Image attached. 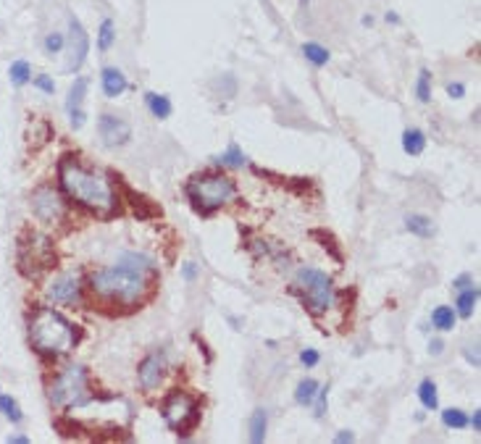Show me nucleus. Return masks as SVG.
Returning a JSON list of instances; mask_svg holds the SVG:
<instances>
[{
	"label": "nucleus",
	"instance_id": "obj_1",
	"mask_svg": "<svg viewBox=\"0 0 481 444\" xmlns=\"http://www.w3.org/2000/svg\"><path fill=\"white\" fill-rule=\"evenodd\" d=\"M58 179L64 192L74 200L76 205H82L87 211L98 213V216H111L119 205V197L113 192L111 179L95 168H87L82 160L66 156L58 163Z\"/></svg>",
	"mask_w": 481,
	"mask_h": 444
},
{
	"label": "nucleus",
	"instance_id": "obj_2",
	"mask_svg": "<svg viewBox=\"0 0 481 444\" xmlns=\"http://www.w3.org/2000/svg\"><path fill=\"white\" fill-rule=\"evenodd\" d=\"M153 263L142 255H124L119 266H108V269L95 271L90 279V287L95 295L105 297V300H119V303H137L148 295L150 281L148 271Z\"/></svg>",
	"mask_w": 481,
	"mask_h": 444
},
{
	"label": "nucleus",
	"instance_id": "obj_3",
	"mask_svg": "<svg viewBox=\"0 0 481 444\" xmlns=\"http://www.w3.org/2000/svg\"><path fill=\"white\" fill-rule=\"evenodd\" d=\"M29 342L47 358H58L74 350L79 342V332L64 313L53 308H37L29 321Z\"/></svg>",
	"mask_w": 481,
	"mask_h": 444
},
{
	"label": "nucleus",
	"instance_id": "obj_4",
	"mask_svg": "<svg viewBox=\"0 0 481 444\" xmlns=\"http://www.w3.org/2000/svg\"><path fill=\"white\" fill-rule=\"evenodd\" d=\"M187 194L200 213H213L237 194L234 179L226 174H197L187 182Z\"/></svg>",
	"mask_w": 481,
	"mask_h": 444
},
{
	"label": "nucleus",
	"instance_id": "obj_5",
	"mask_svg": "<svg viewBox=\"0 0 481 444\" xmlns=\"http://www.w3.org/2000/svg\"><path fill=\"white\" fill-rule=\"evenodd\" d=\"M292 292L300 295L303 305L313 315H321L329 310L334 303V284L332 276H326L324 271L318 269H300L292 284Z\"/></svg>",
	"mask_w": 481,
	"mask_h": 444
},
{
	"label": "nucleus",
	"instance_id": "obj_6",
	"mask_svg": "<svg viewBox=\"0 0 481 444\" xmlns=\"http://www.w3.org/2000/svg\"><path fill=\"white\" fill-rule=\"evenodd\" d=\"M50 402L56 407H84L93 402L84 366H69L50 387Z\"/></svg>",
	"mask_w": 481,
	"mask_h": 444
},
{
	"label": "nucleus",
	"instance_id": "obj_7",
	"mask_svg": "<svg viewBox=\"0 0 481 444\" xmlns=\"http://www.w3.org/2000/svg\"><path fill=\"white\" fill-rule=\"evenodd\" d=\"M161 416L168 423V428H174L176 434H187L200 421V407L185 392H171L166 402L161 405Z\"/></svg>",
	"mask_w": 481,
	"mask_h": 444
},
{
	"label": "nucleus",
	"instance_id": "obj_8",
	"mask_svg": "<svg viewBox=\"0 0 481 444\" xmlns=\"http://www.w3.org/2000/svg\"><path fill=\"white\" fill-rule=\"evenodd\" d=\"M87 53H90V37L84 32L82 21L79 19H69V64H66V71H79L82 64L87 61Z\"/></svg>",
	"mask_w": 481,
	"mask_h": 444
},
{
	"label": "nucleus",
	"instance_id": "obj_9",
	"mask_svg": "<svg viewBox=\"0 0 481 444\" xmlns=\"http://www.w3.org/2000/svg\"><path fill=\"white\" fill-rule=\"evenodd\" d=\"M32 211H35L40 221L53 223L64 216V200H61V194L53 187H40L32 194Z\"/></svg>",
	"mask_w": 481,
	"mask_h": 444
},
{
	"label": "nucleus",
	"instance_id": "obj_10",
	"mask_svg": "<svg viewBox=\"0 0 481 444\" xmlns=\"http://www.w3.org/2000/svg\"><path fill=\"white\" fill-rule=\"evenodd\" d=\"M98 132H100V139L108 145V148H116V145H124L129 142L132 137V127L124 119L113 116V113H103L98 119Z\"/></svg>",
	"mask_w": 481,
	"mask_h": 444
},
{
	"label": "nucleus",
	"instance_id": "obj_11",
	"mask_svg": "<svg viewBox=\"0 0 481 444\" xmlns=\"http://www.w3.org/2000/svg\"><path fill=\"white\" fill-rule=\"evenodd\" d=\"M163 373H166V355L163 352H150L145 361L139 363V387L150 392V389H156L163 379Z\"/></svg>",
	"mask_w": 481,
	"mask_h": 444
},
{
	"label": "nucleus",
	"instance_id": "obj_12",
	"mask_svg": "<svg viewBox=\"0 0 481 444\" xmlns=\"http://www.w3.org/2000/svg\"><path fill=\"white\" fill-rule=\"evenodd\" d=\"M47 297H50L53 303L74 305V303H79V297H82V281H79V276H74V274L56 279V281L47 287Z\"/></svg>",
	"mask_w": 481,
	"mask_h": 444
},
{
	"label": "nucleus",
	"instance_id": "obj_13",
	"mask_svg": "<svg viewBox=\"0 0 481 444\" xmlns=\"http://www.w3.org/2000/svg\"><path fill=\"white\" fill-rule=\"evenodd\" d=\"M84 95H87V79L79 76V79H74V84H71L69 100H66V111H69V119H71V127H74V129H82L84 121H87V113H84L82 108Z\"/></svg>",
	"mask_w": 481,
	"mask_h": 444
},
{
	"label": "nucleus",
	"instance_id": "obj_14",
	"mask_svg": "<svg viewBox=\"0 0 481 444\" xmlns=\"http://www.w3.org/2000/svg\"><path fill=\"white\" fill-rule=\"evenodd\" d=\"M100 82H103V93H105V98H119V95L129 87L127 76L121 74L116 66H105V69H103Z\"/></svg>",
	"mask_w": 481,
	"mask_h": 444
},
{
	"label": "nucleus",
	"instance_id": "obj_15",
	"mask_svg": "<svg viewBox=\"0 0 481 444\" xmlns=\"http://www.w3.org/2000/svg\"><path fill=\"white\" fill-rule=\"evenodd\" d=\"M479 287H463L460 295H458V303H455V313L460 318H471L473 310H476V303H479Z\"/></svg>",
	"mask_w": 481,
	"mask_h": 444
},
{
	"label": "nucleus",
	"instance_id": "obj_16",
	"mask_svg": "<svg viewBox=\"0 0 481 444\" xmlns=\"http://www.w3.org/2000/svg\"><path fill=\"white\" fill-rule=\"evenodd\" d=\"M145 103H148V111L156 116V119H168L171 111H174V105L168 100L166 95H158V93H145Z\"/></svg>",
	"mask_w": 481,
	"mask_h": 444
},
{
	"label": "nucleus",
	"instance_id": "obj_17",
	"mask_svg": "<svg viewBox=\"0 0 481 444\" xmlns=\"http://www.w3.org/2000/svg\"><path fill=\"white\" fill-rule=\"evenodd\" d=\"M455 321H458V313H455L450 305H436L434 310H431V324H434V329H439V332H453Z\"/></svg>",
	"mask_w": 481,
	"mask_h": 444
},
{
	"label": "nucleus",
	"instance_id": "obj_18",
	"mask_svg": "<svg viewBox=\"0 0 481 444\" xmlns=\"http://www.w3.org/2000/svg\"><path fill=\"white\" fill-rule=\"evenodd\" d=\"M402 150L407 156H421L426 150V134L421 129H405L402 132Z\"/></svg>",
	"mask_w": 481,
	"mask_h": 444
},
{
	"label": "nucleus",
	"instance_id": "obj_19",
	"mask_svg": "<svg viewBox=\"0 0 481 444\" xmlns=\"http://www.w3.org/2000/svg\"><path fill=\"white\" fill-rule=\"evenodd\" d=\"M266 423H269V416H266V410H263V407L253 410V416H250V442L253 444L266 442Z\"/></svg>",
	"mask_w": 481,
	"mask_h": 444
},
{
	"label": "nucleus",
	"instance_id": "obj_20",
	"mask_svg": "<svg viewBox=\"0 0 481 444\" xmlns=\"http://www.w3.org/2000/svg\"><path fill=\"white\" fill-rule=\"evenodd\" d=\"M318 381L315 379H303L300 384H297V389H295V399H297V405H313V399H315V395H318Z\"/></svg>",
	"mask_w": 481,
	"mask_h": 444
},
{
	"label": "nucleus",
	"instance_id": "obj_21",
	"mask_svg": "<svg viewBox=\"0 0 481 444\" xmlns=\"http://www.w3.org/2000/svg\"><path fill=\"white\" fill-rule=\"evenodd\" d=\"M405 229L410 234H416V237H431V234H434V223H431V218H426V216H407Z\"/></svg>",
	"mask_w": 481,
	"mask_h": 444
},
{
	"label": "nucleus",
	"instance_id": "obj_22",
	"mask_svg": "<svg viewBox=\"0 0 481 444\" xmlns=\"http://www.w3.org/2000/svg\"><path fill=\"white\" fill-rule=\"evenodd\" d=\"M418 399L426 410H436L439 407V395H436V384L431 379H424L418 387Z\"/></svg>",
	"mask_w": 481,
	"mask_h": 444
},
{
	"label": "nucleus",
	"instance_id": "obj_23",
	"mask_svg": "<svg viewBox=\"0 0 481 444\" xmlns=\"http://www.w3.org/2000/svg\"><path fill=\"white\" fill-rule=\"evenodd\" d=\"M303 56L313 66H326L329 58H332V53H329L324 45H318V42H306V45H303Z\"/></svg>",
	"mask_w": 481,
	"mask_h": 444
},
{
	"label": "nucleus",
	"instance_id": "obj_24",
	"mask_svg": "<svg viewBox=\"0 0 481 444\" xmlns=\"http://www.w3.org/2000/svg\"><path fill=\"white\" fill-rule=\"evenodd\" d=\"M8 76L13 87H24V84L32 79V66H29L27 61H13L8 69Z\"/></svg>",
	"mask_w": 481,
	"mask_h": 444
},
{
	"label": "nucleus",
	"instance_id": "obj_25",
	"mask_svg": "<svg viewBox=\"0 0 481 444\" xmlns=\"http://www.w3.org/2000/svg\"><path fill=\"white\" fill-rule=\"evenodd\" d=\"M113 42H116V27H113L111 19H103L100 29H98V50H100V53L111 50Z\"/></svg>",
	"mask_w": 481,
	"mask_h": 444
},
{
	"label": "nucleus",
	"instance_id": "obj_26",
	"mask_svg": "<svg viewBox=\"0 0 481 444\" xmlns=\"http://www.w3.org/2000/svg\"><path fill=\"white\" fill-rule=\"evenodd\" d=\"M442 423L447 426V428L460 431V428H465V426H468V416L463 413L460 407H447V410H442Z\"/></svg>",
	"mask_w": 481,
	"mask_h": 444
},
{
	"label": "nucleus",
	"instance_id": "obj_27",
	"mask_svg": "<svg viewBox=\"0 0 481 444\" xmlns=\"http://www.w3.org/2000/svg\"><path fill=\"white\" fill-rule=\"evenodd\" d=\"M129 197H132V205H134V211H137V216L139 218H150V216H161V208L158 205H153L145 197V194H134V192H129Z\"/></svg>",
	"mask_w": 481,
	"mask_h": 444
},
{
	"label": "nucleus",
	"instance_id": "obj_28",
	"mask_svg": "<svg viewBox=\"0 0 481 444\" xmlns=\"http://www.w3.org/2000/svg\"><path fill=\"white\" fill-rule=\"evenodd\" d=\"M416 98H418V103H429V100H431V71H429V69H421V71H418Z\"/></svg>",
	"mask_w": 481,
	"mask_h": 444
},
{
	"label": "nucleus",
	"instance_id": "obj_29",
	"mask_svg": "<svg viewBox=\"0 0 481 444\" xmlns=\"http://www.w3.org/2000/svg\"><path fill=\"white\" fill-rule=\"evenodd\" d=\"M0 413L8 418V421H13V423H19L21 418H24V413L19 410V402L11 397V395H0Z\"/></svg>",
	"mask_w": 481,
	"mask_h": 444
},
{
	"label": "nucleus",
	"instance_id": "obj_30",
	"mask_svg": "<svg viewBox=\"0 0 481 444\" xmlns=\"http://www.w3.org/2000/svg\"><path fill=\"white\" fill-rule=\"evenodd\" d=\"M245 160H248V158H245V153L240 150V145H237V142H231L229 150H226V153L219 158V163H221V166H234V168L242 166Z\"/></svg>",
	"mask_w": 481,
	"mask_h": 444
},
{
	"label": "nucleus",
	"instance_id": "obj_31",
	"mask_svg": "<svg viewBox=\"0 0 481 444\" xmlns=\"http://www.w3.org/2000/svg\"><path fill=\"white\" fill-rule=\"evenodd\" d=\"M64 45H66V40H64V35H61V32H50V35L45 37V53H47V56L61 53V50H64Z\"/></svg>",
	"mask_w": 481,
	"mask_h": 444
},
{
	"label": "nucleus",
	"instance_id": "obj_32",
	"mask_svg": "<svg viewBox=\"0 0 481 444\" xmlns=\"http://www.w3.org/2000/svg\"><path fill=\"white\" fill-rule=\"evenodd\" d=\"M315 418H324V413H326V402H329V384L326 387H318V395H315Z\"/></svg>",
	"mask_w": 481,
	"mask_h": 444
},
{
	"label": "nucleus",
	"instance_id": "obj_33",
	"mask_svg": "<svg viewBox=\"0 0 481 444\" xmlns=\"http://www.w3.org/2000/svg\"><path fill=\"white\" fill-rule=\"evenodd\" d=\"M315 237H321V245H324V247H329V252H332L334 255V260H340V263H342V252H340V247H334V237L332 234H324V232H313Z\"/></svg>",
	"mask_w": 481,
	"mask_h": 444
},
{
	"label": "nucleus",
	"instance_id": "obj_34",
	"mask_svg": "<svg viewBox=\"0 0 481 444\" xmlns=\"http://www.w3.org/2000/svg\"><path fill=\"white\" fill-rule=\"evenodd\" d=\"M318 361H321V355L315 350H303L300 352V363L306 366V368H315L318 366Z\"/></svg>",
	"mask_w": 481,
	"mask_h": 444
},
{
	"label": "nucleus",
	"instance_id": "obj_35",
	"mask_svg": "<svg viewBox=\"0 0 481 444\" xmlns=\"http://www.w3.org/2000/svg\"><path fill=\"white\" fill-rule=\"evenodd\" d=\"M35 87H40V90H42V93H47V95L56 93V82H53V79H50L47 74H40L37 79H35Z\"/></svg>",
	"mask_w": 481,
	"mask_h": 444
},
{
	"label": "nucleus",
	"instance_id": "obj_36",
	"mask_svg": "<svg viewBox=\"0 0 481 444\" xmlns=\"http://www.w3.org/2000/svg\"><path fill=\"white\" fill-rule=\"evenodd\" d=\"M447 95H450V98H455V100H460L463 95H465V84H463V82H450V84H447Z\"/></svg>",
	"mask_w": 481,
	"mask_h": 444
},
{
	"label": "nucleus",
	"instance_id": "obj_37",
	"mask_svg": "<svg viewBox=\"0 0 481 444\" xmlns=\"http://www.w3.org/2000/svg\"><path fill=\"white\" fill-rule=\"evenodd\" d=\"M465 358H468V363H473V366L479 368V350H476V344H468V350H465Z\"/></svg>",
	"mask_w": 481,
	"mask_h": 444
},
{
	"label": "nucleus",
	"instance_id": "obj_38",
	"mask_svg": "<svg viewBox=\"0 0 481 444\" xmlns=\"http://www.w3.org/2000/svg\"><path fill=\"white\" fill-rule=\"evenodd\" d=\"M182 274H185L187 281H192V279L197 276V266H195V263H185V269H182Z\"/></svg>",
	"mask_w": 481,
	"mask_h": 444
},
{
	"label": "nucleus",
	"instance_id": "obj_39",
	"mask_svg": "<svg viewBox=\"0 0 481 444\" xmlns=\"http://www.w3.org/2000/svg\"><path fill=\"white\" fill-rule=\"evenodd\" d=\"M453 287H455V289L471 287V276H468V274H463V276H458V279L453 281Z\"/></svg>",
	"mask_w": 481,
	"mask_h": 444
},
{
	"label": "nucleus",
	"instance_id": "obj_40",
	"mask_svg": "<svg viewBox=\"0 0 481 444\" xmlns=\"http://www.w3.org/2000/svg\"><path fill=\"white\" fill-rule=\"evenodd\" d=\"M468 426H473V431L481 428V410H473V418H468Z\"/></svg>",
	"mask_w": 481,
	"mask_h": 444
},
{
	"label": "nucleus",
	"instance_id": "obj_41",
	"mask_svg": "<svg viewBox=\"0 0 481 444\" xmlns=\"http://www.w3.org/2000/svg\"><path fill=\"white\" fill-rule=\"evenodd\" d=\"M6 442H8V444H27V442H29V436H24V434H16V436H8V439H6Z\"/></svg>",
	"mask_w": 481,
	"mask_h": 444
},
{
	"label": "nucleus",
	"instance_id": "obj_42",
	"mask_svg": "<svg viewBox=\"0 0 481 444\" xmlns=\"http://www.w3.org/2000/svg\"><path fill=\"white\" fill-rule=\"evenodd\" d=\"M352 439H355V434H352V431H342V434H337V439H334V442H352Z\"/></svg>",
	"mask_w": 481,
	"mask_h": 444
},
{
	"label": "nucleus",
	"instance_id": "obj_43",
	"mask_svg": "<svg viewBox=\"0 0 481 444\" xmlns=\"http://www.w3.org/2000/svg\"><path fill=\"white\" fill-rule=\"evenodd\" d=\"M442 347H444L442 342H431V352H434V355H439V352H442Z\"/></svg>",
	"mask_w": 481,
	"mask_h": 444
},
{
	"label": "nucleus",
	"instance_id": "obj_44",
	"mask_svg": "<svg viewBox=\"0 0 481 444\" xmlns=\"http://www.w3.org/2000/svg\"><path fill=\"white\" fill-rule=\"evenodd\" d=\"M387 21H392V24H398L400 16H398V13H387Z\"/></svg>",
	"mask_w": 481,
	"mask_h": 444
}]
</instances>
